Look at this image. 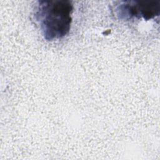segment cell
<instances>
[{
  "mask_svg": "<svg viewBox=\"0 0 160 160\" xmlns=\"http://www.w3.org/2000/svg\"><path fill=\"white\" fill-rule=\"evenodd\" d=\"M73 5L65 0L38 2L36 18L44 38L48 41L64 38L71 29Z\"/></svg>",
  "mask_w": 160,
  "mask_h": 160,
  "instance_id": "cell-1",
  "label": "cell"
},
{
  "mask_svg": "<svg viewBox=\"0 0 160 160\" xmlns=\"http://www.w3.org/2000/svg\"><path fill=\"white\" fill-rule=\"evenodd\" d=\"M159 11V1H122L116 8L118 16L125 21L142 18L148 21L158 16Z\"/></svg>",
  "mask_w": 160,
  "mask_h": 160,
  "instance_id": "cell-2",
  "label": "cell"
}]
</instances>
